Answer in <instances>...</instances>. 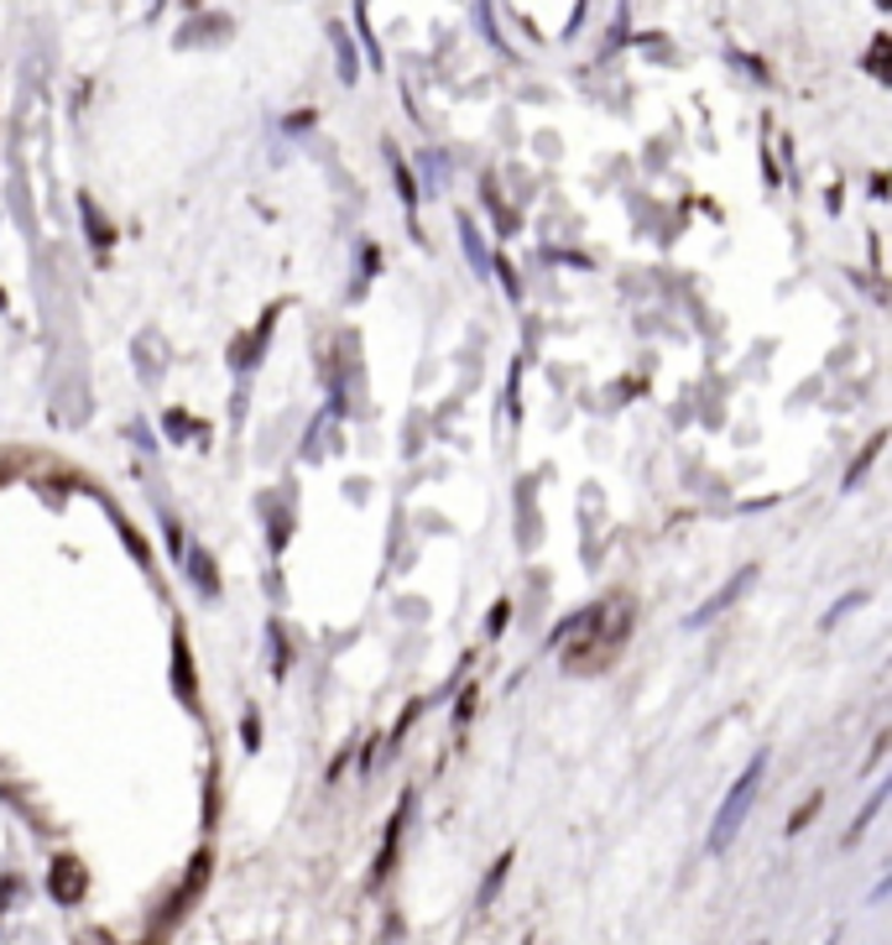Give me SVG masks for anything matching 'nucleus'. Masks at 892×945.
Wrapping results in <instances>:
<instances>
[{
  "label": "nucleus",
  "mask_w": 892,
  "mask_h": 945,
  "mask_svg": "<svg viewBox=\"0 0 892 945\" xmlns=\"http://www.w3.org/2000/svg\"><path fill=\"white\" fill-rule=\"evenodd\" d=\"M762 774H768V757H752V763H746V774H741L736 784H731L725 805L715 809V825H710V852H725V846L736 842V830H741V820H746V809L756 805Z\"/></svg>",
  "instance_id": "f257e3e1"
},
{
  "label": "nucleus",
  "mask_w": 892,
  "mask_h": 945,
  "mask_svg": "<svg viewBox=\"0 0 892 945\" xmlns=\"http://www.w3.org/2000/svg\"><path fill=\"white\" fill-rule=\"evenodd\" d=\"M752 580H756V569H741V575L725 585V590H715V596H710L704 606H694V611H689V627H710V621L721 617L725 606H736L741 596H746V585H752Z\"/></svg>",
  "instance_id": "f03ea898"
},
{
  "label": "nucleus",
  "mask_w": 892,
  "mask_h": 945,
  "mask_svg": "<svg viewBox=\"0 0 892 945\" xmlns=\"http://www.w3.org/2000/svg\"><path fill=\"white\" fill-rule=\"evenodd\" d=\"M52 894L63 898V904L84 898V867H79V862H58V867H52Z\"/></svg>",
  "instance_id": "7ed1b4c3"
},
{
  "label": "nucleus",
  "mask_w": 892,
  "mask_h": 945,
  "mask_svg": "<svg viewBox=\"0 0 892 945\" xmlns=\"http://www.w3.org/2000/svg\"><path fill=\"white\" fill-rule=\"evenodd\" d=\"M507 862H512V857H501L497 867H491V877H485V888H481V904H491V898H497V888H501V873H507Z\"/></svg>",
  "instance_id": "20e7f679"
}]
</instances>
